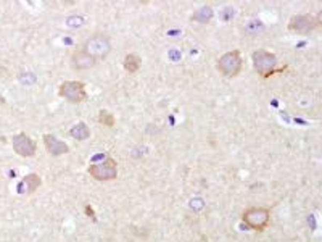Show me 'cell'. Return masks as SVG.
I'll return each mask as SVG.
<instances>
[{
	"label": "cell",
	"mask_w": 322,
	"mask_h": 242,
	"mask_svg": "<svg viewBox=\"0 0 322 242\" xmlns=\"http://www.w3.org/2000/svg\"><path fill=\"white\" fill-rule=\"evenodd\" d=\"M253 60V68L254 71L261 76V78H269L276 73V67H277V57L274 53H271L264 48H259V50L253 52L252 55Z\"/></svg>",
	"instance_id": "6da1fadb"
},
{
	"label": "cell",
	"mask_w": 322,
	"mask_h": 242,
	"mask_svg": "<svg viewBox=\"0 0 322 242\" xmlns=\"http://www.w3.org/2000/svg\"><path fill=\"white\" fill-rule=\"evenodd\" d=\"M82 50L98 62V60L107 58L108 53L112 52V42H110L107 36L97 34L93 37H89V39L84 42V48H82Z\"/></svg>",
	"instance_id": "7a4b0ae2"
},
{
	"label": "cell",
	"mask_w": 322,
	"mask_h": 242,
	"mask_svg": "<svg viewBox=\"0 0 322 242\" xmlns=\"http://www.w3.org/2000/svg\"><path fill=\"white\" fill-rule=\"evenodd\" d=\"M242 57L238 50H232L224 53L218 62V70L226 78H235L242 71Z\"/></svg>",
	"instance_id": "3957f363"
},
{
	"label": "cell",
	"mask_w": 322,
	"mask_h": 242,
	"mask_svg": "<svg viewBox=\"0 0 322 242\" xmlns=\"http://www.w3.org/2000/svg\"><path fill=\"white\" fill-rule=\"evenodd\" d=\"M60 97L66 98L71 103H81L87 98V91L84 82L81 81H65L60 84L58 89Z\"/></svg>",
	"instance_id": "277c9868"
},
{
	"label": "cell",
	"mask_w": 322,
	"mask_h": 242,
	"mask_svg": "<svg viewBox=\"0 0 322 242\" xmlns=\"http://www.w3.org/2000/svg\"><path fill=\"white\" fill-rule=\"evenodd\" d=\"M269 210L263 207H252L248 210L243 212V221L247 223L248 228H252L254 231H264L266 226L269 224Z\"/></svg>",
	"instance_id": "5b68a950"
},
{
	"label": "cell",
	"mask_w": 322,
	"mask_h": 242,
	"mask_svg": "<svg viewBox=\"0 0 322 242\" xmlns=\"http://www.w3.org/2000/svg\"><path fill=\"white\" fill-rule=\"evenodd\" d=\"M321 27V15L311 16V15H295L288 21V29L298 34H308V32Z\"/></svg>",
	"instance_id": "8992f818"
},
{
	"label": "cell",
	"mask_w": 322,
	"mask_h": 242,
	"mask_svg": "<svg viewBox=\"0 0 322 242\" xmlns=\"http://www.w3.org/2000/svg\"><path fill=\"white\" fill-rule=\"evenodd\" d=\"M89 174L97 181H112L116 179L118 176V163L113 158H107V160L93 163L89 167Z\"/></svg>",
	"instance_id": "52a82bcc"
},
{
	"label": "cell",
	"mask_w": 322,
	"mask_h": 242,
	"mask_svg": "<svg viewBox=\"0 0 322 242\" xmlns=\"http://www.w3.org/2000/svg\"><path fill=\"white\" fill-rule=\"evenodd\" d=\"M12 144H13L15 152L18 153L20 157L31 158V157L36 155V150H37L36 142L32 141L27 134H24V133L15 134L13 139H12Z\"/></svg>",
	"instance_id": "ba28073f"
},
{
	"label": "cell",
	"mask_w": 322,
	"mask_h": 242,
	"mask_svg": "<svg viewBox=\"0 0 322 242\" xmlns=\"http://www.w3.org/2000/svg\"><path fill=\"white\" fill-rule=\"evenodd\" d=\"M44 145H46L47 152L53 157H60L63 153L69 152V147L65 144L63 141H60L58 137H55L52 134H44Z\"/></svg>",
	"instance_id": "9c48e42d"
},
{
	"label": "cell",
	"mask_w": 322,
	"mask_h": 242,
	"mask_svg": "<svg viewBox=\"0 0 322 242\" xmlns=\"http://www.w3.org/2000/svg\"><path fill=\"white\" fill-rule=\"evenodd\" d=\"M71 65H73L74 70H89L93 68L97 65V60L92 58L91 55L86 53L84 50H76L71 55Z\"/></svg>",
	"instance_id": "30bf717a"
},
{
	"label": "cell",
	"mask_w": 322,
	"mask_h": 242,
	"mask_svg": "<svg viewBox=\"0 0 322 242\" xmlns=\"http://www.w3.org/2000/svg\"><path fill=\"white\" fill-rule=\"evenodd\" d=\"M41 184H42L41 176L36 174V173H31V174L24 176L23 181L20 183L18 192H20V194H24V192H26V194H32V192H36L39 189V186H41Z\"/></svg>",
	"instance_id": "8fae6325"
},
{
	"label": "cell",
	"mask_w": 322,
	"mask_h": 242,
	"mask_svg": "<svg viewBox=\"0 0 322 242\" xmlns=\"http://www.w3.org/2000/svg\"><path fill=\"white\" fill-rule=\"evenodd\" d=\"M123 65H124L126 71H129V73H137V71L140 70V67H142V60H140L138 55L129 53V55H126V57H124V63Z\"/></svg>",
	"instance_id": "7c38bea8"
},
{
	"label": "cell",
	"mask_w": 322,
	"mask_h": 242,
	"mask_svg": "<svg viewBox=\"0 0 322 242\" xmlns=\"http://www.w3.org/2000/svg\"><path fill=\"white\" fill-rule=\"evenodd\" d=\"M213 15H214V12H213V8L209 7V5H205V7H202V8H198L195 13L192 15V20L193 21H198V23H208V21L213 18Z\"/></svg>",
	"instance_id": "4fadbf2b"
},
{
	"label": "cell",
	"mask_w": 322,
	"mask_h": 242,
	"mask_svg": "<svg viewBox=\"0 0 322 242\" xmlns=\"http://www.w3.org/2000/svg\"><path fill=\"white\" fill-rule=\"evenodd\" d=\"M69 134H71V137H74V139H77V141H86L87 137L91 136V129L87 128L86 123H77L71 128Z\"/></svg>",
	"instance_id": "5bb4252c"
},
{
	"label": "cell",
	"mask_w": 322,
	"mask_h": 242,
	"mask_svg": "<svg viewBox=\"0 0 322 242\" xmlns=\"http://www.w3.org/2000/svg\"><path fill=\"white\" fill-rule=\"evenodd\" d=\"M98 123L103 124L105 128H113L116 120H115V115L108 110H100L98 112Z\"/></svg>",
	"instance_id": "9a60e30c"
},
{
	"label": "cell",
	"mask_w": 322,
	"mask_h": 242,
	"mask_svg": "<svg viewBox=\"0 0 322 242\" xmlns=\"http://www.w3.org/2000/svg\"><path fill=\"white\" fill-rule=\"evenodd\" d=\"M66 24L69 27H81L84 24V18H82V16H69V18L66 20Z\"/></svg>",
	"instance_id": "2e32d148"
},
{
	"label": "cell",
	"mask_w": 322,
	"mask_h": 242,
	"mask_svg": "<svg viewBox=\"0 0 322 242\" xmlns=\"http://www.w3.org/2000/svg\"><path fill=\"white\" fill-rule=\"evenodd\" d=\"M86 213H87L89 217H92L93 221H95V219H97V218H95V213H93V210L91 208V205H87V207H86Z\"/></svg>",
	"instance_id": "e0dca14e"
}]
</instances>
